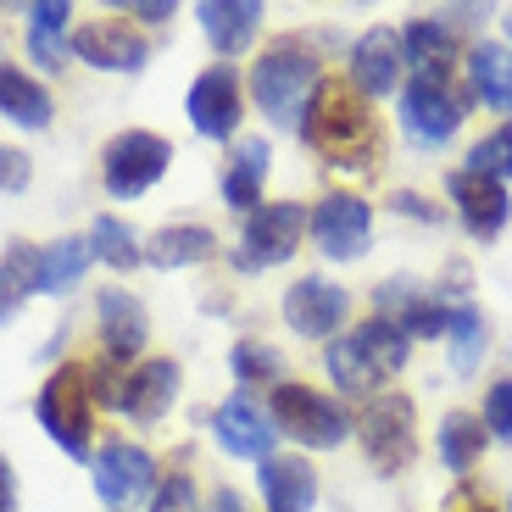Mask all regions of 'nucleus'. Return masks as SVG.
<instances>
[{
	"mask_svg": "<svg viewBox=\"0 0 512 512\" xmlns=\"http://www.w3.org/2000/svg\"><path fill=\"white\" fill-rule=\"evenodd\" d=\"M301 140L346 173H368L384 162V123L373 101L351 90V78H323L312 90L307 112H301Z\"/></svg>",
	"mask_w": 512,
	"mask_h": 512,
	"instance_id": "f257e3e1",
	"label": "nucleus"
},
{
	"mask_svg": "<svg viewBox=\"0 0 512 512\" xmlns=\"http://www.w3.org/2000/svg\"><path fill=\"white\" fill-rule=\"evenodd\" d=\"M323 84V62L307 39H273L268 51L251 62V101L268 112V123L301 128L312 90Z\"/></svg>",
	"mask_w": 512,
	"mask_h": 512,
	"instance_id": "f03ea898",
	"label": "nucleus"
},
{
	"mask_svg": "<svg viewBox=\"0 0 512 512\" xmlns=\"http://www.w3.org/2000/svg\"><path fill=\"white\" fill-rule=\"evenodd\" d=\"M268 418H273V429H284L290 440H301V446H312V451H334L357 435V418H351L329 390H312V384H295V379L273 384Z\"/></svg>",
	"mask_w": 512,
	"mask_h": 512,
	"instance_id": "7ed1b4c3",
	"label": "nucleus"
},
{
	"mask_svg": "<svg viewBox=\"0 0 512 512\" xmlns=\"http://www.w3.org/2000/svg\"><path fill=\"white\" fill-rule=\"evenodd\" d=\"M34 412H39V423H45V435H51L56 446L67 451V457H73V462H90V429H95L90 368H78V362L56 368L51 379H45V390H39Z\"/></svg>",
	"mask_w": 512,
	"mask_h": 512,
	"instance_id": "20e7f679",
	"label": "nucleus"
},
{
	"mask_svg": "<svg viewBox=\"0 0 512 512\" xmlns=\"http://www.w3.org/2000/svg\"><path fill=\"white\" fill-rule=\"evenodd\" d=\"M357 435H362V451H368L373 474L396 479L401 468L418 457V407H412V396H401V390H379V396L362 407Z\"/></svg>",
	"mask_w": 512,
	"mask_h": 512,
	"instance_id": "39448f33",
	"label": "nucleus"
},
{
	"mask_svg": "<svg viewBox=\"0 0 512 512\" xmlns=\"http://www.w3.org/2000/svg\"><path fill=\"white\" fill-rule=\"evenodd\" d=\"M173 167V145L151 128H123L106 140V156H101V179H106V195L117 201H140L156 179Z\"/></svg>",
	"mask_w": 512,
	"mask_h": 512,
	"instance_id": "423d86ee",
	"label": "nucleus"
},
{
	"mask_svg": "<svg viewBox=\"0 0 512 512\" xmlns=\"http://www.w3.org/2000/svg\"><path fill=\"white\" fill-rule=\"evenodd\" d=\"M301 229H307V206L301 201H268L256 206L245 218V234L234 245V268L240 273H256V268H273V262H290L295 245H301Z\"/></svg>",
	"mask_w": 512,
	"mask_h": 512,
	"instance_id": "0eeeda50",
	"label": "nucleus"
},
{
	"mask_svg": "<svg viewBox=\"0 0 512 512\" xmlns=\"http://www.w3.org/2000/svg\"><path fill=\"white\" fill-rule=\"evenodd\" d=\"M307 234L329 262H357V256H368V240H373V206L362 195L334 190L307 212Z\"/></svg>",
	"mask_w": 512,
	"mask_h": 512,
	"instance_id": "6e6552de",
	"label": "nucleus"
},
{
	"mask_svg": "<svg viewBox=\"0 0 512 512\" xmlns=\"http://www.w3.org/2000/svg\"><path fill=\"white\" fill-rule=\"evenodd\" d=\"M468 95L474 90H462V84H423V78H412V84H401V128L418 145H446L462 128V117H468Z\"/></svg>",
	"mask_w": 512,
	"mask_h": 512,
	"instance_id": "1a4fd4ad",
	"label": "nucleus"
},
{
	"mask_svg": "<svg viewBox=\"0 0 512 512\" xmlns=\"http://www.w3.org/2000/svg\"><path fill=\"white\" fill-rule=\"evenodd\" d=\"M184 112H190L195 134H206V140H229L234 128H240V117H245L240 67H234V62L206 67V73L190 84V106H184Z\"/></svg>",
	"mask_w": 512,
	"mask_h": 512,
	"instance_id": "9d476101",
	"label": "nucleus"
},
{
	"mask_svg": "<svg viewBox=\"0 0 512 512\" xmlns=\"http://www.w3.org/2000/svg\"><path fill=\"white\" fill-rule=\"evenodd\" d=\"M346 318H351L346 284H329L318 273H307V279H295L284 290V323L295 334H307V340H334V334L346 329Z\"/></svg>",
	"mask_w": 512,
	"mask_h": 512,
	"instance_id": "9b49d317",
	"label": "nucleus"
},
{
	"mask_svg": "<svg viewBox=\"0 0 512 512\" xmlns=\"http://www.w3.org/2000/svg\"><path fill=\"white\" fill-rule=\"evenodd\" d=\"M401 56L412 62V73H418L423 84H457V62H462L457 23H451L446 12H435V17L418 12L401 28Z\"/></svg>",
	"mask_w": 512,
	"mask_h": 512,
	"instance_id": "f8f14e48",
	"label": "nucleus"
},
{
	"mask_svg": "<svg viewBox=\"0 0 512 512\" xmlns=\"http://www.w3.org/2000/svg\"><path fill=\"white\" fill-rule=\"evenodd\" d=\"M90 468H95V496H101L112 512L128 507V501L156 496V462H151V451L128 446V440H112Z\"/></svg>",
	"mask_w": 512,
	"mask_h": 512,
	"instance_id": "ddd939ff",
	"label": "nucleus"
},
{
	"mask_svg": "<svg viewBox=\"0 0 512 512\" xmlns=\"http://www.w3.org/2000/svg\"><path fill=\"white\" fill-rule=\"evenodd\" d=\"M446 195H451V206H457L462 229L474 234V240H496V234L507 229V218H512V195H507V184L479 179V173H468V167L446 173Z\"/></svg>",
	"mask_w": 512,
	"mask_h": 512,
	"instance_id": "4468645a",
	"label": "nucleus"
},
{
	"mask_svg": "<svg viewBox=\"0 0 512 512\" xmlns=\"http://www.w3.org/2000/svg\"><path fill=\"white\" fill-rule=\"evenodd\" d=\"M401 67H407V56H401L396 28H368L351 45V90L362 101H384V95L401 90Z\"/></svg>",
	"mask_w": 512,
	"mask_h": 512,
	"instance_id": "2eb2a0df",
	"label": "nucleus"
},
{
	"mask_svg": "<svg viewBox=\"0 0 512 512\" xmlns=\"http://www.w3.org/2000/svg\"><path fill=\"white\" fill-rule=\"evenodd\" d=\"M67 45H73L78 62L101 67V73H140V67L151 62V45H145V34L112 23V17H106V23H78Z\"/></svg>",
	"mask_w": 512,
	"mask_h": 512,
	"instance_id": "dca6fc26",
	"label": "nucleus"
},
{
	"mask_svg": "<svg viewBox=\"0 0 512 512\" xmlns=\"http://www.w3.org/2000/svg\"><path fill=\"white\" fill-rule=\"evenodd\" d=\"M173 396H179V362H173V357H156V362H140V368L123 373L117 412H128L134 423H156V418H167Z\"/></svg>",
	"mask_w": 512,
	"mask_h": 512,
	"instance_id": "f3484780",
	"label": "nucleus"
},
{
	"mask_svg": "<svg viewBox=\"0 0 512 512\" xmlns=\"http://www.w3.org/2000/svg\"><path fill=\"white\" fill-rule=\"evenodd\" d=\"M212 435H218L223 451H234V457H273V435H279V429H273V418L256 407L245 390H234V396L212 412Z\"/></svg>",
	"mask_w": 512,
	"mask_h": 512,
	"instance_id": "a211bd4d",
	"label": "nucleus"
},
{
	"mask_svg": "<svg viewBox=\"0 0 512 512\" xmlns=\"http://www.w3.org/2000/svg\"><path fill=\"white\" fill-rule=\"evenodd\" d=\"M256 485H262V496H268L273 512H312L318 507V468H312L307 457H262V468H256Z\"/></svg>",
	"mask_w": 512,
	"mask_h": 512,
	"instance_id": "6ab92c4d",
	"label": "nucleus"
},
{
	"mask_svg": "<svg viewBox=\"0 0 512 512\" xmlns=\"http://www.w3.org/2000/svg\"><path fill=\"white\" fill-rule=\"evenodd\" d=\"M195 17H201V34L212 39L218 56H240L256 39V28H262V6L256 0H201Z\"/></svg>",
	"mask_w": 512,
	"mask_h": 512,
	"instance_id": "aec40b11",
	"label": "nucleus"
},
{
	"mask_svg": "<svg viewBox=\"0 0 512 512\" xmlns=\"http://www.w3.org/2000/svg\"><path fill=\"white\" fill-rule=\"evenodd\" d=\"M145 334H151V318H145V307L134 301L128 290H106L101 295V351L106 357H134V351H145Z\"/></svg>",
	"mask_w": 512,
	"mask_h": 512,
	"instance_id": "412c9836",
	"label": "nucleus"
},
{
	"mask_svg": "<svg viewBox=\"0 0 512 512\" xmlns=\"http://www.w3.org/2000/svg\"><path fill=\"white\" fill-rule=\"evenodd\" d=\"M468 90H474L490 112L512 117V45L479 39L474 51H468Z\"/></svg>",
	"mask_w": 512,
	"mask_h": 512,
	"instance_id": "4be33fe9",
	"label": "nucleus"
},
{
	"mask_svg": "<svg viewBox=\"0 0 512 512\" xmlns=\"http://www.w3.org/2000/svg\"><path fill=\"white\" fill-rule=\"evenodd\" d=\"M435 446H440V462H446L451 474H468V468H479V457H485L490 429H485L479 412H446V418H440Z\"/></svg>",
	"mask_w": 512,
	"mask_h": 512,
	"instance_id": "5701e85b",
	"label": "nucleus"
},
{
	"mask_svg": "<svg viewBox=\"0 0 512 512\" xmlns=\"http://www.w3.org/2000/svg\"><path fill=\"white\" fill-rule=\"evenodd\" d=\"M0 117H12V123H23V128H45L56 117V101H51L45 84H34V78L23 73V67L0 62Z\"/></svg>",
	"mask_w": 512,
	"mask_h": 512,
	"instance_id": "b1692460",
	"label": "nucleus"
},
{
	"mask_svg": "<svg viewBox=\"0 0 512 512\" xmlns=\"http://www.w3.org/2000/svg\"><path fill=\"white\" fill-rule=\"evenodd\" d=\"M212 251H218V245H212V229H206V223H167V229L151 234L145 262H151V268H190V262H206Z\"/></svg>",
	"mask_w": 512,
	"mask_h": 512,
	"instance_id": "393cba45",
	"label": "nucleus"
},
{
	"mask_svg": "<svg viewBox=\"0 0 512 512\" xmlns=\"http://www.w3.org/2000/svg\"><path fill=\"white\" fill-rule=\"evenodd\" d=\"M323 362H329V379H334V390H340V396H357V401H373V396H379L384 373L373 368L368 351H362L357 340H351V334H340Z\"/></svg>",
	"mask_w": 512,
	"mask_h": 512,
	"instance_id": "a878e982",
	"label": "nucleus"
},
{
	"mask_svg": "<svg viewBox=\"0 0 512 512\" xmlns=\"http://www.w3.org/2000/svg\"><path fill=\"white\" fill-rule=\"evenodd\" d=\"M262 179H268V145L245 140L240 151H234L229 173H223V201H229L234 212H256V206H262Z\"/></svg>",
	"mask_w": 512,
	"mask_h": 512,
	"instance_id": "bb28decb",
	"label": "nucleus"
},
{
	"mask_svg": "<svg viewBox=\"0 0 512 512\" xmlns=\"http://www.w3.org/2000/svg\"><path fill=\"white\" fill-rule=\"evenodd\" d=\"M95 262L90 240H78V234H67V240H51L45 251H39V290L45 295H62L67 284L84 279V268Z\"/></svg>",
	"mask_w": 512,
	"mask_h": 512,
	"instance_id": "cd10ccee",
	"label": "nucleus"
},
{
	"mask_svg": "<svg viewBox=\"0 0 512 512\" xmlns=\"http://www.w3.org/2000/svg\"><path fill=\"white\" fill-rule=\"evenodd\" d=\"M351 340H357V346L368 351V362L384 373V379L407 368V351H412V340H407V329H401V323H390V318H368L362 329H351Z\"/></svg>",
	"mask_w": 512,
	"mask_h": 512,
	"instance_id": "c85d7f7f",
	"label": "nucleus"
},
{
	"mask_svg": "<svg viewBox=\"0 0 512 512\" xmlns=\"http://www.w3.org/2000/svg\"><path fill=\"white\" fill-rule=\"evenodd\" d=\"M34 290H39V251L17 240L12 251L0 256V323L12 318Z\"/></svg>",
	"mask_w": 512,
	"mask_h": 512,
	"instance_id": "c756f323",
	"label": "nucleus"
},
{
	"mask_svg": "<svg viewBox=\"0 0 512 512\" xmlns=\"http://www.w3.org/2000/svg\"><path fill=\"white\" fill-rule=\"evenodd\" d=\"M485 351H490L485 312L462 301V307L451 312V373H479V362H485Z\"/></svg>",
	"mask_w": 512,
	"mask_h": 512,
	"instance_id": "7c9ffc66",
	"label": "nucleus"
},
{
	"mask_svg": "<svg viewBox=\"0 0 512 512\" xmlns=\"http://www.w3.org/2000/svg\"><path fill=\"white\" fill-rule=\"evenodd\" d=\"M90 251L101 256V262H112L117 273H128V268H140L145 262V245H140V234L128 229L123 218H95V229H90Z\"/></svg>",
	"mask_w": 512,
	"mask_h": 512,
	"instance_id": "2f4dec72",
	"label": "nucleus"
},
{
	"mask_svg": "<svg viewBox=\"0 0 512 512\" xmlns=\"http://www.w3.org/2000/svg\"><path fill=\"white\" fill-rule=\"evenodd\" d=\"M468 173H479V179H496V184L512 179V123L501 128V134H485V140L468 151Z\"/></svg>",
	"mask_w": 512,
	"mask_h": 512,
	"instance_id": "473e14b6",
	"label": "nucleus"
},
{
	"mask_svg": "<svg viewBox=\"0 0 512 512\" xmlns=\"http://www.w3.org/2000/svg\"><path fill=\"white\" fill-rule=\"evenodd\" d=\"M229 368L240 373V384H262V379H279V373H284V362H279V351H273V346H262V340H234Z\"/></svg>",
	"mask_w": 512,
	"mask_h": 512,
	"instance_id": "72a5a7b5",
	"label": "nucleus"
},
{
	"mask_svg": "<svg viewBox=\"0 0 512 512\" xmlns=\"http://www.w3.org/2000/svg\"><path fill=\"white\" fill-rule=\"evenodd\" d=\"M479 418H485L490 440H501V446H512V379H496L485 390V407H479Z\"/></svg>",
	"mask_w": 512,
	"mask_h": 512,
	"instance_id": "f704fd0d",
	"label": "nucleus"
},
{
	"mask_svg": "<svg viewBox=\"0 0 512 512\" xmlns=\"http://www.w3.org/2000/svg\"><path fill=\"white\" fill-rule=\"evenodd\" d=\"M151 512H201V501H195V479L190 474H167L162 485H156V496H151Z\"/></svg>",
	"mask_w": 512,
	"mask_h": 512,
	"instance_id": "c9c22d12",
	"label": "nucleus"
},
{
	"mask_svg": "<svg viewBox=\"0 0 512 512\" xmlns=\"http://www.w3.org/2000/svg\"><path fill=\"white\" fill-rule=\"evenodd\" d=\"M23 17H28V34H62L73 6H67V0H34Z\"/></svg>",
	"mask_w": 512,
	"mask_h": 512,
	"instance_id": "e433bc0d",
	"label": "nucleus"
},
{
	"mask_svg": "<svg viewBox=\"0 0 512 512\" xmlns=\"http://www.w3.org/2000/svg\"><path fill=\"white\" fill-rule=\"evenodd\" d=\"M28 179H34V162H28V151H12V145H0V195L23 190Z\"/></svg>",
	"mask_w": 512,
	"mask_h": 512,
	"instance_id": "4c0bfd02",
	"label": "nucleus"
},
{
	"mask_svg": "<svg viewBox=\"0 0 512 512\" xmlns=\"http://www.w3.org/2000/svg\"><path fill=\"white\" fill-rule=\"evenodd\" d=\"M28 51H34V62L45 67V73H62L73 45H67V39H56V34H28Z\"/></svg>",
	"mask_w": 512,
	"mask_h": 512,
	"instance_id": "58836bf2",
	"label": "nucleus"
},
{
	"mask_svg": "<svg viewBox=\"0 0 512 512\" xmlns=\"http://www.w3.org/2000/svg\"><path fill=\"white\" fill-rule=\"evenodd\" d=\"M390 206H396V212H407V218H423V223H435V218H440L429 201H412V190H396V195H390Z\"/></svg>",
	"mask_w": 512,
	"mask_h": 512,
	"instance_id": "ea45409f",
	"label": "nucleus"
},
{
	"mask_svg": "<svg viewBox=\"0 0 512 512\" xmlns=\"http://www.w3.org/2000/svg\"><path fill=\"white\" fill-rule=\"evenodd\" d=\"M17 507V479H12V462L0 457V512Z\"/></svg>",
	"mask_w": 512,
	"mask_h": 512,
	"instance_id": "a19ab883",
	"label": "nucleus"
},
{
	"mask_svg": "<svg viewBox=\"0 0 512 512\" xmlns=\"http://www.w3.org/2000/svg\"><path fill=\"white\" fill-rule=\"evenodd\" d=\"M128 12H134V17H145V23H167V17L179 12V6H173V0H162V6H128Z\"/></svg>",
	"mask_w": 512,
	"mask_h": 512,
	"instance_id": "79ce46f5",
	"label": "nucleus"
},
{
	"mask_svg": "<svg viewBox=\"0 0 512 512\" xmlns=\"http://www.w3.org/2000/svg\"><path fill=\"white\" fill-rule=\"evenodd\" d=\"M212 512H245V507H240V496H234V490H218V496H212Z\"/></svg>",
	"mask_w": 512,
	"mask_h": 512,
	"instance_id": "37998d69",
	"label": "nucleus"
},
{
	"mask_svg": "<svg viewBox=\"0 0 512 512\" xmlns=\"http://www.w3.org/2000/svg\"><path fill=\"white\" fill-rule=\"evenodd\" d=\"M507 45H512V17H507Z\"/></svg>",
	"mask_w": 512,
	"mask_h": 512,
	"instance_id": "c03bdc74",
	"label": "nucleus"
},
{
	"mask_svg": "<svg viewBox=\"0 0 512 512\" xmlns=\"http://www.w3.org/2000/svg\"><path fill=\"white\" fill-rule=\"evenodd\" d=\"M479 512H496V507H479Z\"/></svg>",
	"mask_w": 512,
	"mask_h": 512,
	"instance_id": "a18cd8bd",
	"label": "nucleus"
}]
</instances>
